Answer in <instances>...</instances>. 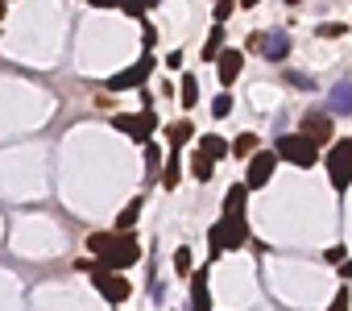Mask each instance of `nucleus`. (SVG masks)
I'll list each match as a JSON object with an SVG mask.
<instances>
[{"mask_svg": "<svg viewBox=\"0 0 352 311\" xmlns=\"http://www.w3.org/2000/svg\"><path fill=\"white\" fill-rule=\"evenodd\" d=\"M87 253H96V261L104 266V270H116V274H129V266H137L141 261V241H137V233L129 228V233H91L87 237Z\"/></svg>", "mask_w": 352, "mask_h": 311, "instance_id": "obj_1", "label": "nucleus"}, {"mask_svg": "<svg viewBox=\"0 0 352 311\" xmlns=\"http://www.w3.org/2000/svg\"><path fill=\"white\" fill-rule=\"evenodd\" d=\"M249 241H253V233H249V220H245V216H220V220L208 228V257L216 261V257H224V253L245 249Z\"/></svg>", "mask_w": 352, "mask_h": 311, "instance_id": "obj_2", "label": "nucleus"}, {"mask_svg": "<svg viewBox=\"0 0 352 311\" xmlns=\"http://www.w3.org/2000/svg\"><path fill=\"white\" fill-rule=\"evenodd\" d=\"M274 153H278V162H290V167H298V171H311V167H319V145L307 137V133H282L278 137V145H274Z\"/></svg>", "mask_w": 352, "mask_h": 311, "instance_id": "obj_3", "label": "nucleus"}, {"mask_svg": "<svg viewBox=\"0 0 352 311\" xmlns=\"http://www.w3.org/2000/svg\"><path fill=\"white\" fill-rule=\"evenodd\" d=\"M87 278L96 282V290H100L112 307H124V303L133 299V282H129V274H116V270H104L100 261H91Z\"/></svg>", "mask_w": 352, "mask_h": 311, "instance_id": "obj_4", "label": "nucleus"}, {"mask_svg": "<svg viewBox=\"0 0 352 311\" xmlns=\"http://www.w3.org/2000/svg\"><path fill=\"white\" fill-rule=\"evenodd\" d=\"M327 179H331V187L340 195L352 187V141L348 137H340V141L327 145Z\"/></svg>", "mask_w": 352, "mask_h": 311, "instance_id": "obj_5", "label": "nucleus"}, {"mask_svg": "<svg viewBox=\"0 0 352 311\" xmlns=\"http://www.w3.org/2000/svg\"><path fill=\"white\" fill-rule=\"evenodd\" d=\"M112 129H120L129 141L145 145V141H153V133H157V112H153V108H141L137 116H133V112H116V116H112Z\"/></svg>", "mask_w": 352, "mask_h": 311, "instance_id": "obj_6", "label": "nucleus"}, {"mask_svg": "<svg viewBox=\"0 0 352 311\" xmlns=\"http://www.w3.org/2000/svg\"><path fill=\"white\" fill-rule=\"evenodd\" d=\"M153 67H157V58H153V50H145L133 67H124V71H116L104 87L108 92H137V87H145V79L153 75Z\"/></svg>", "mask_w": 352, "mask_h": 311, "instance_id": "obj_7", "label": "nucleus"}, {"mask_svg": "<svg viewBox=\"0 0 352 311\" xmlns=\"http://www.w3.org/2000/svg\"><path fill=\"white\" fill-rule=\"evenodd\" d=\"M278 167H282V162H278L274 149H253L249 158H245V187H249V191H261V187L274 179Z\"/></svg>", "mask_w": 352, "mask_h": 311, "instance_id": "obj_8", "label": "nucleus"}, {"mask_svg": "<svg viewBox=\"0 0 352 311\" xmlns=\"http://www.w3.org/2000/svg\"><path fill=\"white\" fill-rule=\"evenodd\" d=\"M298 133H307V137L323 149V145H331V137H336V116H331L327 108H311V112L298 120Z\"/></svg>", "mask_w": 352, "mask_h": 311, "instance_id": "obj_9", "label": "nucleus"}, {"mask_svg": "<svg viewBox=\"0 0 352 311\" xmlns=\"http://www.w3.org/2000/svg\"><path fill=\"white\" fill-rule=\"evenodd\" d=\"M241 71H245V50L228 46V50H220V54H216V75H220V87H224V92L241 79Z\"/></svg>", "mask_w": 352, "mask_h": 311, "instance_id": "obj_10", "label": "nucleus"}, {"mask_svg": "<svg viewBox=\"0 0 352 311\" xmlns=\"http://www.w3.org/2000/svg\"><path fill=\"white\" fill-rule=\"evenodd\" d=\"M257 54L270 58V63H282V58L290 54V34H282V30L261 34V38H257Z\"/></svg>", "mask_w": 352, "mask_h": 311, "instance_id": "obj_11", "label": "nucleus"}, {"mask_svg": "<svg viewBox=\"0 0 352 311\" xmlns=\"http://www.w3.org/2000/svg\"><path fill=\"white\" fill-rule=\"evenodd\" d=\"M162 137H166V145H170L174 153H183V149L195 141V125H191V120H174V125H166Z\"/></svg>", "mask_w": 352, "mask_h": 311, "instance_id": "obj_12", "label": "nucleus"}, {"mask_svg": "<svg viewBox=\"0 0 352 311\" xmlns=\"http://www.w3.org/2000/svg\"><path fill=\"white\" fill-rule=\"evenodd\" d=\"M195 149L208 153L212 162H220V158H228V137H220V133H204V137H195Z\"/></svg>", "mask_w": 352, "mask_h": 311, "instance_id": "obj_13", "label": "nucleus"}, {"mask_svg": "<svg viewBox=\"0 0 352 311\" xmlns=\"http://www.w3.org/2000/svg\"><path fill=\"white\" fill-rule=\"evenodd\" d=\"M191 311H212V294H208V270L191 274Z\"/></svg>", "mask_w": 352, "mask_h": 311, "instance_id": "obj_14", "label": "nucleus"}, {"mask_svg": "<svg viewBox=\"0 0 352 311\" xmlns=\"http://www.w3.org/2000/svg\"><path fill=\"white\" fill-rule=\"evenodd\" d=\"M245 200H249V187L245 183H232L228 195H224V216H245Z\"/></svg>", "mask_w": 352, "mask_h": 311, "instance_id": "obj_15", "label": "nucleus"}, {"mask_svg": "<svg viewBox=\"0 0 352 311\" xmlns=\"http://www.w3.org/2000/svg\"><path fill=\"white\" fill-rule=\"evenodd\" d=\"M179 179H183V153H174V149H170L166 171H162V187H166V191H174V187H179Z\"/></svg>", "mask_w": 352, "mask_h": 311, "instance_id": "obj_16", "label": "nucleus"}, {"mask_svg": "<svg viewBox=\"0 0 352 311\" xmlns=\"http://www.w3.org/2000/svg\"><path fill=\"white\" fill-rule=\"evenodd\" d=\"M224 42H228L224 25H216V21H212V34H208V42H204V63H216V54L224 50Z\"/></svg>", "mask_w": 352, "mask_h": 311, "instance_id": "obj_17", "label": "nucleus"}, {"mask_svg": "<svg viewBox=\"0 0 352 311\" xmlns=\"http://www.w3.org/2000/svg\"><path fill=\"white\" fill-rule=\"evenodd\" d=\"M253 149H261V133H241L236 141H228V153H236V158H249Z\"/></svg>", "mask_w": 352, "mask_h": 311, "instance_id": "obj_18", "label": "nucleus"}, {"mask_svg": "<svg viewBox=\"0 0 352 311\" xmlns=\"http://www.w3.org/2000/svg\"><path fill=\"white\" fill-rule=\"evenodd\" d=\"M179 104H183V108H195V104H199V79H195V75H183V79H179Z\"/></svg>", "mask_w": 352, "mask_h": 311, "instance_id": "obj_19", "label": "nucleus"}, {"mask_svg": "<svg viewBox=\"0 0 352 311\" xmlns=\"http://www.w3.org/2000/svg\"><path fill=\"white\" fill-rule=\"evenodd\" d=\"M191 175H195L199 183H212V175H216V162L208 158V153H199V149H195V153H191Z\"/></svg>", "mask_w": 352, "mask_h": 311, "instance_id": "obj_20", "label": "nucleus"}, {"mask_svg": "<svg viewBox=\"0 0 352 311\" xmlns=\"http://www.w3.org/2000/svg\"><path fill=\"white\" fill-rule=\"evenodd\" d=\"M331 112H352V83H340V87H331Z\"/></svg>", "mask_w": 352, "mask_h": 311, "instance_id": "obj_21", "label": "nucleus"}, {"mask_svg": "<svg viewBox=\"0 0 352 311\" xmlns=\"http://www.w3.org/2000/svg\"><path fill=\"white\" fill-rule=\"evenodd\" d=\"M157 5H162V0H120L116 9H120V13H129V17H145V13H153Z\"/></svg>", "mask_w": 352, "mask_h": 311, "instance_id": "obj_22", "label": "nucleus"}, {"mask_svg": "<svg viewBox=\"0 0 352 311\" xmlns=\"http://www.w3.org/2000/svg\"><path fill=\"white\" fill-rule=\"evenodd\" d=\"M195 257H191V249L187 245H179V249H174V274H179V278H191L195 274V266H191Z\"/></svg>", "mask_w": 352, "mask_h": 311, "instance_id": "obj_23", "label": "nucleus"}, {"mask_svg": "<svg viewBox=\"0 0 352 311\" xmlns=\"http://www.w3.org/2000/svg\"><path fill=\"white\" fill-rule=\"evenodd\" d=\"M141 208H145L141 200H133L129 208H120V216H116V233H129V228L137 224V216H141Z\"/></svg>", "mask_w": 352, "mask_h": 311, "instance_id": "obj_24", "label": "nucleus"}, {"mask_svg": "<svg viewBox=\"0 0 352 311\" xmlns=\"http://www.w3.org/2000/svg\"><path fill=\"white\" fill-rule=\"evenodd\" d=\"M232 108H236V100H232V92H220V96H216V104H212V116H216V120H224V116H228Z\"/></svg>", "mask_w": 352, "mask_h": 311, "instance_id": "obj_25", "label": "nucleus"}, {"mask_svg": "<svg viewBox=\"0 0 352 311\" xmlns=\"http://www.w3.org/2000/svg\"><path fill=\"white\" fill-rule=\"evenodd\" d=\"M236 13V0H216V13H212V21L216 25H228V17Z\"/></svg>", "mask_w": 352, "mask_h": 311, "instance_id": "obj_26", "label": "nucleus"}, {"mask_svg": "<svg viewBox=\"0 0 352 311\" xmlns=\"http://www.w3.org/2000/svg\"><path fill=\"white\" fill-rule=\"evenodd\" d=\"M348 34V25H340V21H323L319 25V38H344Z\"/></svg>", "mask_w": 352, "mask_h": 311, "instance_id": "obj_27", "label": "nucleus"}, {"mask_svg": "<svg viewBox=\"0 0 352 311\" xmlns=\"http://www.w3.org/2000/svg\"><path fill=\"white\" fill-rule=\"evenodd\" d=\"M348 299H352V290H348V282H344V286L336 290V299H331V307H327V311H348Z\"/></svg>", "mask_w": 352, "mask_h": 311, "instance_id": "obj_28", "label": "nucleus"}, {"mask_svg": "<svg viewBox=\"0 0 352 311\" xmlns=\"http://www.w3.org/2000/svg\"><path fill=\"white\" fill-rule=\"evenodd\" d=\"M141 21H145V17H141ZM141 46H145V50H153V46H157V30H153L149 21L141 25Z\"/></svg>", "mask_w": 352, "mask_h": 311, "instance_id": "obj_29", "label": "nucleus"}, {"mask_svg": "<svg viewBox=\"0 0 352 311\" xmlns=\"http://www.w3.org/2000/svg\"><path fill=\"white\" fill-rule=\"evenodd\" d=\"M344 257H348V249H344V245H331V249L323 253V261H327V266H340Z\"/></svg>", "mask_w": 352, "mask_h": 311, "instance_id": "obj_30", "label": "nucleus"}, {"mask_svg": "<svg viewBox=\"0 0 352 311\" xmlns=\"http://www.w3.org/2000/svg\"><path fill=\"white\" fill-rule=\"evenodd\" d=\"M336 270H340V278H344V282H348V286H352V261H348V257H344V261H340V266H336Z\"/></svg>", "mask_w": 352, "mask_h": 311, "instance_id": "obj_31", "label": "nucleus"}, {"mask_svg": "<svg viewBox=\"0 0 352 311\" xmlns=\"http://www.w3.org/2000/svg\"><path fill=\"white\" fill-rule=\"evenodd\" d=\"M166 67H183V50H170L166 54Z\"/></svg>", "mask_w": 352, "mask_h": 311, "instance_id": "obj_32", "label": "nucleus"}, {"mask_svg": "<svg viewBox=\"0 0 352 311\" xmlns=\"http://www.w3.org/2000/svg\"><path fill=\"white\" fill-rule=\"evenodd\" d=\"M87 5H91V9H116L120 0H87Z\"/></svg>", "mask_w": 352, "mask_h": 311, "instance_id": "obj_33", "label": "nucleus"}, {"mask_svg": "<svg viewBox=\"0 0 352 311\" xmlns=\"http://www.w3.org/2000/svg\"><path fill=\"white\" fill-rule=\"evenodd\" d=\"M261 0H236V9H257Z\"/></svg>", "mask_w": 352, "mask_h": 311, "instance_id": "obj_34", "label": "nucleus"}, {"mask_svg": "<svg viewBox=\"0 0 352 311\" xmlns=\"http://www.w3.org/2000/svg\"><path fill=\"white\" fill-rule=\"evenodd\" d=\"M0 21H5V0H0Z\"/></svg>", "mask_w": 352, "mask_h": 311, "instance_id": "obj_35", "label": "nucleus"}, {"mask_svg": "<svg viewBox=\"0 0 352 311\" xmlns=\"http://www.w3.org/2000/svg\"><path fill=\"white\" fill-rule=\"evenodd\" d=\"M286 5H290V9H294V5H302V0H286Z\"/></svg>", "mask_w": 352, "mask_h": 311, "instance_id": "obj_36", "label": "nucleus"}, {"mask_svg": "<svg viewBox=\"0 0 352 311\" xmlns=\"http://www.w3.org/2000/svg\"><path fill=\"white\" fill-rule=\"evenodd\" d=\"M348 141H352V137H348Z\"/></svg>", "mask_w": 352, "mask_h": 311, "instance_id": "obj_37", "label": "nucleus"}]
</instances>
